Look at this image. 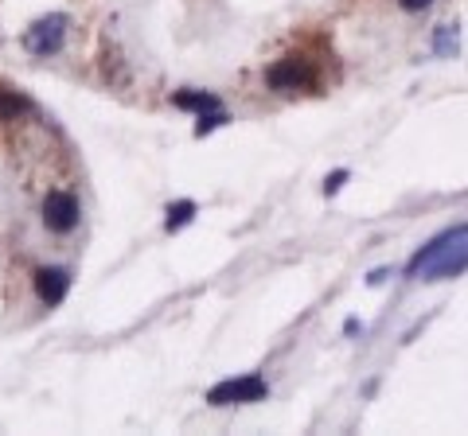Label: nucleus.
Returning <instances> with one entry per match:
<instances>
[{
	"instance_id": "f257e3e1",
	"label": "nucleus",
	"mask_w": 468,
	"mask_h": 436,
	"mask_svg": "<svg viewBox=\"0 0 468 436\" xmlns=\"http://www.w3.org/2000/svg\"><path fill=\"white\" fill-rule=\"evenodd\" d=\"M464 269H468V230H461L448 245H441L414 276H422V281H448V276H461Z\"/></svg>"
},
{
	"instance_id": "f03ea898",
	"label": "nucleus",
	"mask_w": 468,
	"mask_h": 436,
	"mask_svg": "<svg viewBox=\"0 0 468 436\" xmlns=\"http://www.w3.org/2000/svg\"><path fill=\"white\" fill-rule=\"evenodd\" d=\"M269 398V385L258 374H242V378H227V382H214L207 390L211 405H242V401H266Z\"/></svg>"
},
{
	"instance_id": "7ed1b4c3",
	"label": "nucleus",
	"mask_w": 468,
	"mask_h": 436,
	"mask_svg": "<svg viewBox=\"0 0 468 436\" xmlns=\"http://www.w3.org/2000/svg\"><path fill=\"white\" fill-rule=\"evenodd\" d=\"M63 39H66V16L63 12H51L43 19H35L24 35V47L32 51L35 58H47V55H58L63 51Z\"/></svg>"
},
{
	"instance_id": "20e7f679",
	"label": "nucleus",
	"mask_w": 468,
	"mask_h": 436,
	"mask_svg": "<svg viewBox=\"0 0 468 436\" xmlns=\"http://www.w3.org/2000/svg\"><path fill=\"white\" fill-rule=\"evenodd\" d=\"M78 199L71 191H51L43 199V222H47V230H55V234H71L74 226H78Z\"/></svg>"
},
{
	"instance_id": "39448f33",
	"label": "nucleus",
	"mask_w": 468,
	"mask_h": 436,
	"mask_svg": "<svg viewBox=\"0 0 468 436\" xmlns=\"http://www.w3.org/2000/svg\"><path fill=\"white\" fill-rule=\"evenodd\" d=\"M269 86L273 90H281V94L285 90H305V86H312V66L297 55L281 58L277 66H269Z\"/></svg>"
},
{
	"instance_id": "423d86ee",
	"label": "nucleus",
	"mask_w": 468,
	"mask_h": 436,
	"mask_svg": "<svg viewBox=\"0 0 468 436\" xmlns=\"http://www.w3.org/2000/svg\"><path fill=\"white\" fill-rule=\"evenodd\" d=\"M66 289H71V273L66 269H58V265H39L35 269V292H39V300H43L47 308L63 304Z\"/></svg>"
},
{
	"instance_id": "0eeeda50",
	"label": "nucleus",
	"mask_w": 468,
	"mask_h": 436,
	"mask_svg": "<svg viewBox=\"0 0 468 436\" xmlns=\"http://www.w3.org/2000/svg\"><path fill=\"white\" fill-rule=\"evenodd\" d=\"M176 109H195V113H203V109H219V97L207 94V90H180L172 97Z\"/></svg>"
},
{
	"instance_id": "6e6552de",
	"label": "nucleus",
	"mask_w": 468,
	"mask_h": 436,
	"mask_svg": "<svg viewBox=\"0 0 468 436\" xmlns=\"http://www.w3.org/2000/svg\"><path fill=\"white\" fill-rule=\"evenodd\" d=\"M27 109H32V102H27V97L0 90V121H16L20 113H27Z\"/></svg>"
},
{
	"instance_id": "1a4fd4ad",
	"label": "nucleus",
	"mask_w": 468,
	"mask_h": 436,
	"mask_svg": "<svg viewBox=\"0 0 468 436\" xmlns=\"http://www.w3.org/2000/svg\"><path fill=\"white\" fill-rule=\"evenodd\" d=\"M191 218H195V203L191 199H180V203L168 206V218H164V226H168V230H180V226H188Z\"/></svg>"
},
{
	"instance_id": "9d476101",
	"label": "nucleus",
	"mask_w": 468,
	"mask_h": 436,
	"mask_svg": "<svg viewBox=\"0 0 468 436\" xmlns=\"http://www.w3.org/2000/svg\"><path fill=\"white\" fill-rule=\"evenodd\" d=\"M433 51L441 55V58H448L456 51V27L453 24H441L437 27V35H433Z\"/></svg>"
},
{
	"instance_id": "9b49d317",
	"label": "nucleus",
	"mask_w": 468,
	"mask_h": 436,
	"mask_svg": "<svg viewBox=\"0 0 468 436\" xmlns=\"http://www.w3.org/2000/svg\"><path fill=\"white\" fill-rule=\"evenodd\" d=\"M219 125H227V113H222V109H203L199 121H195V136H207L211 128H219Z\"/></svg>"
},
{
	"instance_id": "f8f14e48",
	"label": "nucleus",
	"mask_w": 468,
	"mask_h": 436,
	"mask_svg": "<svg viewBox=\"0 0 468 436\" xmlns=\"http://www.w3.org/2000/svg\"><path fill=\"white\" fill-rule=\"evenodd\" d=\"M344 183H347V167H339V172H332L328 180H324V195H336Z\"/></svg>"
},
{
	"instance_id": "ddd939ff",
	"label": "nucleus",
	"mask_w": 468,
	"mask_h": 436,
	"mask_svg": "<svg viewBox=\"0 0 468 436\" xmlns=\"http://www.w3.org/2000/svg\"><path fill=\"white\" fill-rule=\"evenodd\" d=\"M398 4H402L406 12H422V8H429L433 0H398Z\"/></svg>"
},
{
	"instance_id": "4468645a",
	"label": "nucleus",
	"mask_w": 468,
	"mask_h": 436,
	"mask_svg": "<svg viewBox=\"0 0 468 436\" xmlns=\"http://www.w3.org/2000/svg\"><path fill=\"white\" fill-rule=\"evenodd\" d=\"M386 276H390V269H375V273H370V276H367V284H383V281H386Z\"/></svg>"
},
{
	"instance_id": "2eb2a0df",
	"label": "nucleus",
	"mask_w": 468,
	"mask_h": 436,
	"mask_svg": "<svg viewBox=\"0 0 468 436\" xmlns=\"http://www.w3.org/2000/svg\"><path fill=\"white\" fill-rule=\"evenodd\" d=\"M344 331H347V335H355V331H363V323H359V320H347V323H344Z\"/></svg>"
}]
</instances>
